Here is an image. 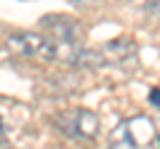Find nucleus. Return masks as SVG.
<instances>
[{
    "mask_svg": "<svg viewBox=\"0 0 160 149\" xmlns=\"http://www.w3.org/2000/svg\"><path fill=\"white\" fill-rule=\"evenodd\" d=\"M53 123H56L64 133H69V136H75V138H83V141H91V138L99 136V115L91 112V109H83V107L56 115Z\"/></svg>",
    "mask_w": 160,
    "mask_h": 149,
    "instance_id": "4",
    "label": "nucleus"
},
{
    "mask_svg": "<svg viewBox=\"0 0 160 149\" xmlns=\"http://www.w3.org/2000/svg\"><path fill=\"white\" fill-rule=\"evenodd\" d=\"M72 3H83V0H72Z\"/></svg>",
    "mask_w": 160,
    "mask_h": 149,
    "instance_id": "8",
    "label": "nucleus"
},
{
    "mask_svg": "<svg viewBox=\"0 0 160 149\" xmlns=\"http://www.w3.org/2000/svg\"><path fill=\"white\" fill-rule=\"evenodd\" d=\"M136 56V46L131 37H118V40H107L96 51H83L78 59L80 67H109V64H123L131 61Z\"/></svg>",
    "mask_w": 160,
    "mask_h": 149,
    "instance_id": "2",
    "label": "nucleus"
},
{
    "mask_svg": "<svg viewBox=\"0 0 160 149\" xmlns=\"http://www.w3.org/2000/svg\"><path fill=\"white\" fill-rule=\"evenodd\" d=\"M158 141V128L147 115H136L118 123L109 133V149H149Z\"/></svg>",
    "mask_w": 160,
    "mask_h": 149,
    "instance_id": "1",
    "label": "nucleus"
},
{
    "mask_svg": "<svg viewBox=\"0 0 160 149\" xmlns=\"http://www.w3.org/2000/svg\"><path fill=\"white\" fill-rule=\"evenodd\" d=\"M0 138H3V120H0Z\"/></svg>",
    "mask_w": 160,
    "mask_h": 149,
    "instance_id": "7",
    "label": "nucleus"
},
{
    "mask_svg": "<svg viewBox=\"0 0 160 149\" xmlns=\"http://www.w3.org/2000/svg\"><path fill=\"white\" fill-rule=\"evenodd\" d=\"M8 51L24 59H38V61H56V51L48 37L38 32H13L8 37Z\"/></svg>",
    "mask_w": 160,
    "mask_h": 149,
    "instance_id": "3",
    "label": "nucleus"
},
{
    "mask_svg": "<svg viewBox=\"0 0 160 149\" xmlns=\"http://www.w3.org/2000/svg\"><path fill=\"white\" fill-rule=\"evenodd\" d=\"M149 101H152V104H158V107H160V91H158V88H155V91L149 93Z\"/></svg>",
    "mask_w": 160,
    "mask_h": 149,
    "instance_id": "6",
    "label": "nucleus"
},
{
    "mask_svg": "<svg viewBox=\"0 0 160 149\" xmlns=\"http://www.w3.org/2000/svg\"><path fill=\"white\" fill-rule=\"evenodd\" d=\"M43 27L48 29L51 43H83V29L78 27V22L67 16H46Z\"/></svg>",
    "mask_w": 160,
    "mask_h": 149,
    "instance_id": "5",
    "label": "nucleus"
}]
</instances>
